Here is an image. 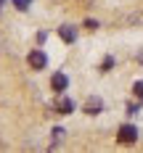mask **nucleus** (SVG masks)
<instances>
[{"label": "nucleus", "instance_id": "1", "mask_svg": "<svg viewBox=\"0 0 143 153\" xmlns=\"http://www.w3.org/2000/svg\"><path fill=\"white\" fill-rule=\"evenodd\" d=\"M117 140H119V143H125V145H133V143L138 140V127H133V124H125V127H119V132H117Z\"/></svg>", "mask_w": 143, "mask_h": 153}, {"label": "nucleus", "instance_id": "2", "mask_svg": "<svg viewBox=\"0 0 143 153\" xmlns=\"http://www.w3.org/2000/svg\"><path fill=\"white\" fill-rule=\"evenodd\" d=\"M27 63H29L34 71H40V69H45L48 58H45V53H43V50H32V53H29V58H27Z\"/></svg>", "mask_w": 143, "mask_h": 153}, {"label": "nucleus", "instance_id": "3", "mask_svg": "<svg viewBox=\"0 0 143 153\" xmlns=\"http://www.w3.org/2000/svg\"><path fill=\"white\" fill-rule=\"evenodd\" d=\"M101 108H103V100H101V98H95V95H90V98H88V103H85V114H88V116H98V114H101Z\"/></svg>", "mask_w": 143, "mask_h": 153}, {"label": "nucleus", "instance_id": "4", "mask_svg": "<svg viewBox=\"0 0 143 153\" xmlns=\"http://www.w3.org/2000/svg\"><path fill=\"white\" fill-rule=\"evenodd\" d=\"M50 87H53L56 92H64L66 87H69V79H66V74H64V71H56V74L50 76Z\"/></svg>", "mask_w": 143, "mask_h": 153}, {"label": "nucleus", "instance_id": "5", "mask_svg": "<svg viewBox=\"0 0 143 153\" xmlns=\"http://www.w3.org/2000/svg\"><path fill=\"white\" fill-rule=\"evenodd\" d=\"M56 111H58V114H72V111H74V100L58 98V100H56Z\"/></svg>", "mask_w": 143, "mask_h": 153}, {"label": "nucleus", "instance_id": "6", "mask_svg": "<svg viewBox=\"0 0 143 153\" xmlns=\"http://www.w3.org/2000/svg\"><path fill=\"white\" fill-rule=\"evenodd\" d=\"M58 37H61L64 42H74V40H77L74 29H72V27H66V24H64V27H58Z\"/></svg>", "mask_w": 143, "mask_h": 153}, {"label": "nucleus", "instance_id": "7", "mask_svg": "<svg viewBox=\"0 0 143 153\" xmlns=\"http://www.w3.org/2000/svg\"><path fill=\"white\" fill-rule=\"evenodd\" d=\"M133 95H135L138 100H143V79H138V82L133 85Z\"/></svg>", "mask_w": 143, "mask_h": 153}, {"label": "nucleus", "instance_id": "8", "mask_svg": "<svg viewBox=\"0 0 143 153\" xmlns=\"http://www.w3.org/2000/svg\"><path fill=\"white\" fill-rule=\"evenodd\" d=\"M13 5L19 11H27V8H29V0H13Z\"/></svg>", "mask_w": 143, "mask_h": 153}, {"label": "nucleus", "instance_id": "9", "mask_svg": "<svg viewBox=\"0 0 143 153\" xmlns=\"http://www.w3.org/2000/svg\"><path fill=\"white\" fill-rule=\"evenodd\" d=\"M85 29H98V21H95V19H88V21H85Z\"/></svg>", "mask_w": 143, "mask_h": 153}, {"label": "nucleus", "instance_id": "10", "mask_svg": "<svg viewBox=\"0 0 143 153\" xmlns=\"http://www.w3.org/2000/svg\"><path fill=\"white\" fill-rule=\"evenodd\" d=\"M111 66H114V58H106V61H103V66H101V71H109Z\"/></svg>", "mask_w": 143, "mask_h": 153}]
</instances>
